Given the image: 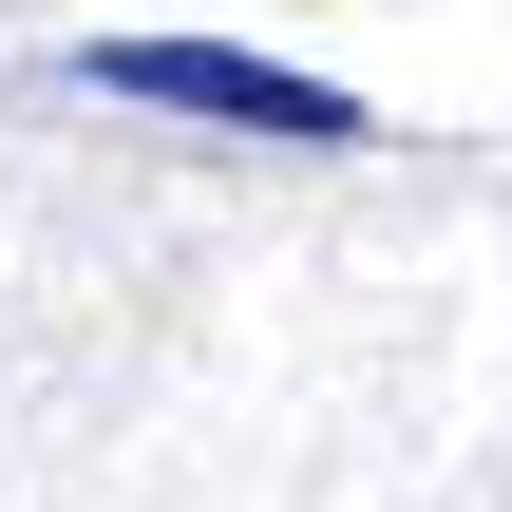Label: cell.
I'll return each mask as SVG.
<instances>
[{
    "mask_svg": "<svg viewBox=\"0 0 512 512\" xmlns=\"http://www.w3.org/2000/svg\"><path fill=\"white\" fill-rule=\"evenodd\" d=\"M95 95L228 114V133H285V152H361V95L304 76V57H247V38H95Z\"/></svg>",
    "mask_w": 512,
    "mask_h": 512,
    "instance_id": "6da1fadb",
    "label": "cell"
}]
</instances>
